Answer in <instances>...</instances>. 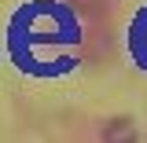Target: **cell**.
<instances>
[{"mask_svg":"<svg viewBox=\"0 0 147 143\" xmlns=\"http://www.w3.org/2000/svg\"><path fill=\"white\" fill-rule=\"evenodd\" d=\"M129 52L136 59V66L147 70V7L132 18V26H129Z\"/></svg>","mask_w":147,"mask_h":143,"instance_id":"7a4b0ae2","label":"cell"},{"mask_svg":"<svg viewBox=\"0 0 147 143\" xmlns=\"http://www.w3.org/2000/svg\"><path fill=\"white\" fill-rule=\"evenodd\" d=\"M7 59L26 77L52 81L77 66L81 22L63 0H30L7 18Z\"/></svg>","mask_w":147,"mask_h":143,"instance_id":"6da1fadb","label":"cell"}]
</instances>
